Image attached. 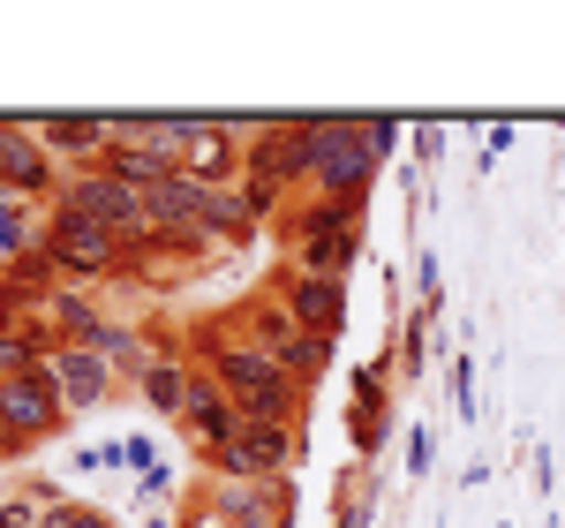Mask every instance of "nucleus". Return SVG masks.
<instances>
[{
  "label": "nucleus",
  "mask_w": 565,
  "mask_h": 528,
  "mask_svg": "<svg viewBox=\"0 0 565 528\" xmlns=\"http://www.w3.org/2000/svg\"><path fill=\"white\" fill-rule=\"evenodd\" d=\"M45 181H53V151L39 144V129L0 122V189L8 197H39Z\"/></svg>",
  "instance_id": "9"
},
{
  "label": "nucleus",
  "mask_w": 565,
  "mask_h": 528,
  "mask_svg": "<svg viewBox=\"0 0 565 528\" xmlns=\"http://www.w3.org/2000/svg\"><path fill=\"white\" fill-rule=\"evenodd\" d=\"M279 309H287L302 332H324V340H332L348 295H340V279H324V272H287V279H279Z\"/></svg>",
  "instance_id": "8"
},
{
  "label": "nucleus",
  "mask_w": 565,
  "mask_h": 528,
  "mask_svg": "<svg viewBox=\"0 0 565 528\" xmlns=\"http://www.w3.org/2000/svg\"><path fill=\"white\" fill-rule=\"evenodd\" d=\"M226 484H279V468L295 461V423H264V415H242V431L212 453Z\"/></svg>",
  "instance_id": "3"
},
{
  "label": "nucleus",
  "mask_w": 565,
  "mask_h": 528,
  "mask_svg": "<svg viewBox=\"0 0 565 528\" xmlns=\"http://www.w3.org/2000/svg\"><path fill=\"white\" fill-rule=\"evenodd\" d=\"M218 175H234V129L196 122V144H189V181H204V189H212Z\"/></svg>",
  "instance_id": "14"
},
{
  "label": "nucleus",
  "mask_w": 565,
  "mask_h": 528,
  "mask_svg": "<svg viewBox=\"0 0 565 528\" xmlns=\"http://www.w3.org/2000/svg\"><path fill=\"white\" fill-rule=\"evenodd\" d=\"M39 144L61 159H106L114 151V122H39Z\"/></svg>",
  "instance_id": "13"
},
{
  "label": "nucleus",
  "mask_w": 565,
  "mask_h": 528,
  "mask_svg": "<svg viewBox=\"0 0 565 528\" xmlns=\"http://www.w3.org/2000/svg\"><path fill=\"white\" fill-rule=\"evenodd\" d=\"M234 528H287V521H279V514H242Z\"/></svg>",
  "instance_id": "18"
},
{
  "label": "nucleus",
  "mask_w": 565,
  "mask_h": 528,
  "mask_svg": "<svg viewBox=\"0 0 565 528\" xmlns=\"http://www.w3.org/2000/svg\"><path fill=\"white\" fill-rule=\"evenodd\" d=\"M61 423V386L53 370H23V378H0V453H23L31 439H45Z\"/></svg>",
  "instance_id": "4"
},
{
  "label": "nucleus",
  "mask_w": 565,
  "mask_h": 528,
  "mask_svg": "<svg viewBox=\"0 0 565 528\" xmlns=\"http://www.w3.org/2000/svg\"><path fill=\"white\" fill-rule=\"evenodd\" d=\"M181 423L196 431V445H204V453H218V445L242 431V408L226 400V386H218V378H196V393H189V415H181Z\"/></svg>",
  "instance_id": "11"
},
{
  "label": "nucleus",
  "mask_w": 565,
  "mask_h": 528,
  "mask_svg": "<svg viewBox=\"0 0 565 528\" xmlns=\"http://www.w3.org/2000/svg\"><path fill=\"white\" fill-rule=\"evenodd\" d=\"M53 506H61V498H53L45 484H23L15 498H0V528H45Z\"/></svg>",
  "instance_id": "16"
},
{
  "label": "nucleus",
  "mask_w": 565,
  "mask_h": 528,
  "mask_svg": "<svg viewBox=\"0 0 565 528\" xmlns=\"http://www.w3.org/2000/svg\"><path fill=\"white\" fill-rule=\"evenodd\" d=\"M392 129H354V122H302V181H317V197H332V204H354L370 175H377V159H385Z\"/></svg>",
  "instance_id": "1"
},
{
  "label": "nucleus",
  "mask_w": 565,
  "mask_h": 528,
  "mask_svg": "<svg viewBox=\"0 0 565 528\" xmlns=\"http://www.w3.org/2000/svg\"><path fill=\"white\" fill-rule=\"evenodd\" d=\"M264 197H271V189H212V204H204V234H234V226H249L264 212Z\"/></svg>",
  "instance_id": "15"
},
{
  "label": "nucleus",
  "mask_w": 565,
  "mask_h": 528,
  "mask_svg": "<svg viewBox=\"0 0 565 528\" xmlns=\"http://www.w3.org/2000/svg\"><path fill=\"white\" fill-rule=\"evenodd\" d=\"M189 393H196V370H189V355H159V362L143 370V400H151L159 415H189Z\"/></svg>",
  "instance_id": "12"
},
{
  "label": "nucleus",
  "mask_w": 565,
  "mask_h": 528,
  "mask_svg": "<svg viewBox=\"0 0 565 528\" xmlns=\"http://www.w3.org/2000/svg\"><path fill=\"white\" fill-rule=\"evenodd\" d=\"M204 204H212V189L189 175H167L143 189V220L159 226V234H181V242H196L204 234Z\"/></svg>",
  "instance_id": "7"
},
{
  "label": "nucleus",
  "mask_w": 565,
  "mask_h": 528,
  "mask_svg": "<svg viewBox=\"0 0 565 528\" xmlns=\"http://www.w3.org/2000/svg\"><path fill=\"white\" fill-rule=\"evenodd\" d=\"M39 257L61 264V272H84V279H98V272H114V264H121V234H106V226L76 220V212L61 204V212H53V226L39 234Z\"/></svg>",
  "instance_id": "6"
},
{
  "label": "nucleus",
  "mask_w": 565,
  "mask_h": 528,
  "mask_svg": "<svg viewBox=\"0 0 565 528\" xmlns=\"http://www.w3.org/2000/svg\"><path fill=\"white\" fill-rule=\"evenodd\" d=\"M23 370H39V348L23 332H0V378H23Z\"/></svg>",
  "instance_id": "17"
},
{
  "label": "nucleus",
  "mask_w": 565,
  "mask_h": 528,
  "mask_svg": "<svg viewBox=\"0 0 565 528\" xmlns=\"http://www.w3.org/2000/svg\"><path fill=\"white\" fill-rule=\"evenodd\" d=\"M61 204H68L76 220L106 226V234H121V242L151 226V220H143V189H129V181H121V175H106V167H84V175L68 181V197H61Z\"/></svg>",
  "instance_id": "5"
},
{
  "label": "nucleus",
  "mask_w": 565,
  "mask_h": 528,
  "mask_svg": "<svg viewBox=\"0 0 565 528\" xmlns=\"http://www.w3.org/2000/svg\"><path fill=\"white\" fill-rule=\"evenodd\" d=\"M45 370H53V386H61V400H76V408H90V400H98L106 386H114V362H106L98 348H76V340H61Z\"/></svg>",
  "instance_id": "10"
},
{
  "label": "nucleus",
  "mask_w": 565,
  "mask_h": 528,
  "mask_svg": "<svg viewBox=\"0 0 565 528\" xmlns=\"http://www.w3.org/2000/svg\"><path fill=\"white\" fill-rule=\"evenodd\" d=\"M204 355H212V378L226 386V400L242 415H264V423H295V400L302 386L257 348V340H226V332H204Z\"/></svg>",
  "instance_id": "2"
}]
</instances>
